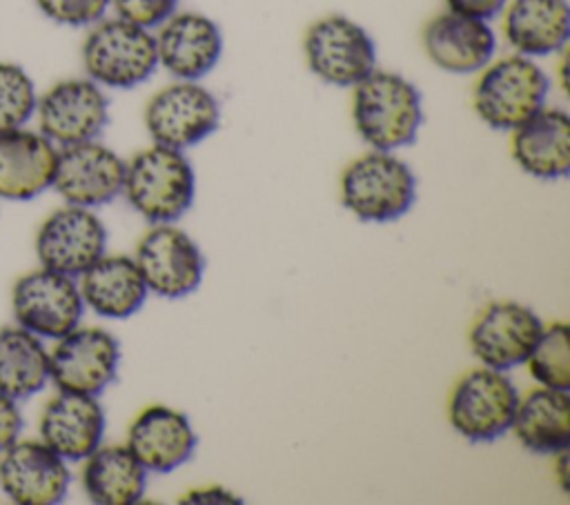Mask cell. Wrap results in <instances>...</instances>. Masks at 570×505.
I'll return each instance as SVG.
<instances>
[{
    "label": "cell",
    "instance_id": "6da1fadb",
    "mask_svg": "<svg viewBox=\"0 0 570 505\" xmlns=\"http://www.w3.org/2000/svg\"><path fill=\"white\" fill-rule=\"evenodd\" d=\"M352 120L358 136L381 151L412 145L423 122L419 89L394 71H370L354 85Z\"/></svg>",
    "mask_w": 570,
    "mask_h": 505
},
{
    "label": "cell",
    "instance_id": "7a4b0ae2",
    "mask_svg": "<svg viewBox=\"0 0 570 505\" xmlns=\"http://www.w3.org/2000/svg\"><path fill=\"white\" fill-rule=\"evenodd\" d=\"M122 194L149 222H174L194 202L196 174L180 149L151 145L127 162Z\"/></svg>",
    "mask_w": 570,
    "mask_h": 505
},
{
    "label": "cell",
    "instance_id": "3957f363",
    "mask_svg": "<svg viewBox=\"0 0 570 505\" xmlns=\"http://www.w3.org/2000/svg\"><path fill=\"white\" fill-rule=\"evenodd\" d=\"M550 80L528 56L512 53L490 60L474 85L472 107L492 129L512 131L546 107Z\"/></svg>",
    "mask_w": 570,
    "mask_h": 505
},
{
    "label": "cell",
    "instance_id": "277c9868",
    "mask_svg": "<svg viewBox=\"0 0 570 505\" xmlns=\"http://www.w3.org/2000/svg\"><path fill=\"white\" fill-rule=\"evenodd\" d=\"M80 60L87 78L109 89H134L158 67L154 33L118 16L91 24Z\"/></svg>",
    "mask_w": 570,
    "mask_h": 505
},
{
    "label": "cell",
    "instance_id": "5b68a950",
    "mask_svg": "<svg viewBox=\"0 0 570 505\" xmlns=\"http://www.w3.org/2000/svg\"><path fill=\"white\" fill-rule=\"evenodd\" d=\"M416 198V178L392 151L372 149L352 160L341 176V200L358 220L390 222L407 214Z\"/></svg>",
    "mask_w": 570,
    "mask_h": 505
},
{
    "label": "cell",
    "instance_id": "8992f818",
    "mask_svg": "<svg viewBox=\"0 0 570 505\" xmlns=\"http://www.w3.org/2000/svg\"><path fill=\"white\" fill-rule=\"evenodd\" d=\"M517 403L519 392L503 372L479 367L463 374L452 387L448 418L465 440L492 443L510 429Z\"/></svg>",
    "mask_w": 570,
    "mask_h": 505
},
{
    "label": "cell",
    "instance_id": "52a82bcc",
    "mask_svg": "<svg viewBox=\"0 0 570 505\" xmlns=\"http://www.w3.org/2000/svg\"><path fill=\"white\" fill-rule=\"evenodd\" d=\"M303 51L309 71L334 87H354L376 69L372 36L341 13L314 20L305 31Z\"/></svg>",
    "mask_w": 570,
    "mask_h": 505
},
{
    "label": "cell",
    "instance_id": "ba28073f",
    "mask_svg": "<svg viewBox=\"0 0 570 505\" xmlns=\"http://www.w3.org/2000/svg\"><path fill=\"white\" fill-rule=\"evenodd\" d=\"M142 120L154 145L183 151L216 131L220 107L198 80H178L149 98Z\"/></svg>",
    "mask_w": 570,
    "mask_h": 505
},
{
    "label": "cell",
    "instance_id": "9c48e42d",
    "mask_svg": "<svg viewBox=\"0 0 570 505\" xmlns=\"http://www.w3.org/2000/svg\"><path fill=\"white\" fill-rule=\"evenodd\" d=\"M11 311L16 325L38 338L58 340L80 325L85 303L71 276L38 267L16 280Z\"/></svg>",
    "mask_w": 570,
    "mask_h": 505
},
{
    "label": "cell",
    "instance_id": "30bf717a",
    "mask_svg": "<svg viewBox=\"0 0 570 505\" xmlns=\"http://www.w3.org/2000/svg\"><path fill=\"white\" fill-rule=\"evenodd\" d=\"M38 131L56 147L96 140L109 120V102L91 78H65L38 96Z\"/></svg>",
    "mask_w": 570,
    "mask_h": 505
},
{
    "label": "cell",
    "instance_id": "8fae6325",
    "mask_svg": "<svg viewBox=\"0 0 570 505\" xmlns=\"http://www.w3.org/2000/svg\"><path fill=\"white\" fill-rule=\"evenodd\" d=\"M118 363L120 345L107 329L76 327L49 351V380L58 392L98 396L114 383Z\"/></svg>",
    "mask_w": 570,
    "mask_h": 505
},
{
    "label": "cell",
    "instance_id": "7c38bea8",
    "mask_svg": "<svg viewBox=\"0 0 570 505\" xmlns=\"http://www.w3.org/2000/svg\"><path fill=\"white\" fill-rule=\"evenodd\" d=\"M147 291L160 298H183L196 291L203 278L205 260L189 234L160 222L151 227L138 242L134 256Z\"/></svg>",
    "mask_w": 570,
    "mask_h": 505
},
{
    "label": "cell",
    "instance_id": "4fadbf2b",
    "mask_svg": "<svg viewBox=\"0 0 570 505\" xmlns=\"http://www.w3.org/2000/svg\"><path fill=\"white\" fill-rule=\"evenodd\" d=\"M107 249V229L87 207L67 205L51 211L38 227L36 256L40 267L80 276Z\"/></svg>",
    "mask_w": 570,
    "mask_h": 505
},
{
    "label": "cell",
    "instance_id": "5bb4252c",
    "mask_svg": "<svg viewBox=\"0 0 570 505\" xmlns=\"http://www.w3.org/2000/svg\"><path fill=\"white\" fill-rule=\"evenodd\" d=\"M127 162L98 140L58 147L51 187L76 207H100L122 194Z\"/></svg>",
    "mask_w": 570,
    "mask_h": 505
},
{
    "label": "cell",
    "instance_id": "9a60e30c",
    "mask_svg": "<svg viewBox=\"0 0 570 505\" xmlns=\"http://www.w3.org/2000/svg\"><path fill=\"white\" fill-rule=\"evenodd\" d=\"M543 323L539 316L514 300H497L481 309L470 327V349L483 367L499 372L528 360Z\"/></svg>",
    "mask_w": 570,
    "mask_h": 505
},
{
    "label": "cell",
    "instance_id": "2e32d148",
    "mask_svg": "<svg viewBox=\"0 0 570 505\" xmlns=\"http://www.w3.org/2000/svg\"><path fill=\"white\" fill-rule=\"evenodd\" d=\"M67 461L38 440H16L0 452V487L18 505H53L69 489Z\"/></svg>",
    "mask_w": 570,
    "mask_h": 505
},
{
    "label": "cell",
    "instance_id": "e0dca14e",
    "mask_svg": "<svg viewBox=\"0 0 570 505\" xmlns=\"http://www.w3.org/2000/svg\"><path fill=\"white\" fill-rule=\"evenodd\" d=\"M158 65L178 80H198L220 60L218 24L198 11H174L154 36Z\"/></svg>",
    "mask_w": 570,
    "mask_h": 505
},
{
    "label": "cell",
    "instance_id": "ac0fdd59",
    "mask_svg": "<svg viewBox=\"0 0 570 505\" xmlns=\"http://www.w3.org/2000/svg\"><path fill=\"white\" fill-rule=\"evenodd\" d=\"M423 49L441 71L476 73L492 60L497 36L488 20L448 9L423 27Z\"/></svg>",
    "mask_w": 570,
    "mask_h": 505
},
{
    "label": "cell",
    "instance_id": "d6986e66",
    "mask_svg": "<svg viewBox=\"0 0 570 505\" xmlns=\"http://www.w3.org/2000/svg\"><path fill=\"white\" fill-rule=\"evenodd\" d=\"M40 440L60 458L85 461L105 436V409L96 396L58 392L40 412Z\"/></svg>",
    "mask_w": 570,
    "mask_h": 505
},
{
    "label": "cell",
    "instance_id": "ffe728a7",
    "mask_svg": "<svg viewBox=\"0 0 570 505\" xmlns=\"http://www.w3.org/2000/svg\"><path fill=\"white\" fill-rule=\"evenodd\" d=\"M125 445L147 472L167 474L191 458L196 432L183 412L149 405L131 420Z\"/></svg>",
    "mask_w": 570,
    "mask_h": 505
},
{
    "label": "cell",
    "instance_id": "44dd1931",
    "mask_svg": "<svg viewBox=\"0 0 570 505\" xmlns=\"http://www.w3.org/2000/svg\"><path fill=\"white\" fill-rule=\"evenodd\" d=\"M58 147L38 129L0 133V198L29 200L51 187Z\"/></svg>",
    "mask_w": 570,
    "mask_h": 505
},
{
    "label": "cell",
    "instance_id": "7402d4cb",
    "mask_svg": "<svg viewBox=\"0 0 570 505\" xmlns=\"http://www.w3.org/2000/svg\"><path fill=\"white\" fill-rule=\"evenodd\" d=\"M514 162L541 180L566 178L570 171V116L559 107H541L512 129Z\"/></svg>",
    "mask_w": 570,
    "mask_h": 505
},
{
    "label": "cell",
    "instance_id": "603a6c76",
    "mask_svg": "<svg viewBox=\"0 0 570 505\" xmlns=\"http://www.w3.org/2000/svg\"><path fill=\"white\" fill-rule=\"evenodd\" d=\"M501 13V29L514 53L550 56L568 42L570 7L566 0H508Z\"/></svg>",
    "mask_w": 570,
    "mask_h": 505
},
{
    "label": "cell",
    "instance_id": "cb8c5ba5",
    "mask_svg": "<svg viewBox=\"0 0 570 505\" xmlns=\"http://www.w3.org/2000/svg\"><path fill=\"white\" fill-rule=\"evenodd\" d=\"M78 289L94 314L114 320L134 316L147 298V285L136 260L120 254L100 256L80 274Z\"/></svg>",
    "mask_w": 570,
    "mask_h": 505
},
{
    "label": "cell",
    "instance_id": "d4e9b609",
    "mask_svg": "<svg viewBox=\"0 0 570 505\" xmlns=\"http://www.w3.org/2000/svg\"><path fill=\"white\" fill-rule=\"evenodd\" d=\"M510 429L517 440L537 454H559L570 443V396L563 389L537 387L519 396Z\"/></svg>",
    "mask_w": 570,
    "mask_h": 505
},
{
    "label": "cell",
    "instance_id": "484cf974",
    "mask_svg": "<svg viewBox=\"0 0 570 505\" xmlns=\"http://www.w3.org/2000/svg\"><path fill=\"white\" fill-rule=\"evenodd\" d=\"M80 481L96 505H134L145 494L147 469L127 445H100L82 461Z\"/></svg>",
    "mask_w": 570,
    "mask_h": 505
},
{
    "label": "cell",
    "instance_id": "4316f807",
    "mask_svg": "<svg viewBox=\"0 0 570 505\" xmlns=\"http://www.w3.org/2000/svg\"><path fill=\"white\" fill-rule=\"evenodd\" d=\"M49 380V351L24 327L0 329V392L13 400L38 394Z\"/></svg>",
    "mask_w": 570,
    "mask_h": 505
},
{
    "label": "cell",
    "instance_id": "83f0119b",
    "mask_svg": "<svg viewBox=\"0 0 570 505\" xmlns=\"http://www.w3.org/2000/svg\"><path fill=\"white\" fill-rule=\"evenodd\" d=\"M528 372L541 385L550 389H570V327L566 323H552L541 329L528 356Z\"/></svg>",
    "mask_w": 570,
    "mask_h": 505
},
{
    "label": "cell",
    "instance_id": "f1b7e54d",
    "mask_svg": "<svg viewBox=\"0 0 570 505\" xmlns=\"http://www.w3.org/2000/svg\"><path fill=\"white\" fill-rule=\"evenodd\" d=\"M38 102L36 85L24 67L0 60V133L27 127Z\"/></svg>",
    "mask_w": 570,
    "mask_h": 505
},
{
    "label": "cell",
    "instance_id": "f546056e",
    "mask_svg": "<svg viewBox=\"0 0 570 505\" xmlns=\"http://www.w3.org/2000/svg\"><path fill=\"white\" fill-rule=\"evenodd\" d=\"M38 11L62 27H91L105 18L109 0H33Z\"/></svg>",
    "mask_w": 570,
    "mask_h": 505
},
{
    "label": "cell",
    "instance_id": "4dcf8cb0",
    "mask_svg": "<svg viewBox=\"0 0 570 505\" xmlns=\"http://www.w3.org/2000/svg\"><path fill=\"white\" fill-rule=\"evenodd\" d=\"M116 16L142 29H156L178 7V0H109Z\"/></svg>",
    "mask_w": 570,
    "mask_h": 505
},
{
    "label": "cell",
    "instance_id": "1f68e13d",
    "mask_svg": "<svg viewBox=\"0 0 570 505\" xmlns=\"http://www.w3.org/2000/svg\"><path fill=\"white\" fill-rule=\"evenodd\" d=\"M22 429V414L18 400L0 392V452L18 440Z\"/></svg>",
    "mask_w": 570,
    "mask_h": 505
},
{
    "label": "cell",
    "instance_id": "d6a6232c",
    "mask_svg": "<svg viewBox=\"0 0 570 505\" xmlns=\"http://www.w3.org/2000/svg\"><path fill=\"white\" fill-rule=\"evenodd\" d=\"M508 0H445L450 11L456 13H465L472 18H481V20H492L494 16H499L503 11Z\"/></svg>",
    "mask_w": 570,
    "mask_h": 505
},
{
    "label": "cell",
    "instance_id": "836d02e7",
    "mask_svg": "<svg viewBox=\"0 0 570 505\" xmlns=\"http://www.w3.org/2000/svg\"><path fill=\"white\" fill-rule=\"evenodd\" d=\"M180 503H243L234 492L220 487V485H209L200 489L187 492Z\"/></svg>",
    "mask_w": 570,
    "mask_h": 505
},
{
    "label": "cell",
    "instance_id": "e575fe53",
    "mask_svg": "<svg viewBox=\"0 0 570 505\" xmlns=\"http://www.w3.org/2000/svg\"><path fill=\"white\" fill-rule=\"evenodd\" d=\"M557 456V474H559V483H561V487L563 489H568V469H566V465H568V452L563 449V452H559V454H554Z\"/></svg>",
    "mask_w": 570,
    "mask_h": 505
}]
</instances>
